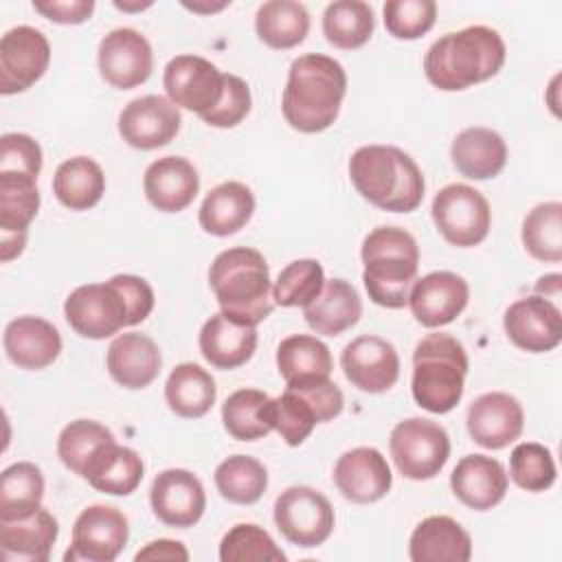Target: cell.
I'll return each mask as SVG.
<instances>
[{
    "instance_id": "obj_1",
    "label": "cell",
    "mask_w": 562,
    "mask_h": 562,
    "mask_svg": "<svg viewBox=\"0 0 562 562\" xmlns=\"http://www.w3.org/2000/svg\"><path fill=\"white\" fill-rule=\"evenodd\" d=\"M347 92V72L329 55L307 53L292 61L283 90L281 112L288 125L303 134L327 130Z\"/></svg>"
},
{
    "instance_id": "obj_2",
    "label": "cell",
    "mask_w": 562,
    "mask_h": 562,
    "mask_svg": "<svg viewBox=\"0 0 562 562\" xmlns=\"http://www.w3.org/2000/svg\"><path fill=\"white\" fill-rule=\"evenodd\" d=\"M505 55L498 31L476 24L439 37L424 57V72L435 88L457 92L492 79L503 68Z\"/></svg>"
},
{
    "instance_id": "obj_3",
    "label": "cell",
    "mask_w": 562,
    "mask_h": 562,
    "mask_svg": "<svg viewBox=\"0 0 562 562\" xmlns=\"http://www.w3.org/2000/svg\"><path fill=\"white\" fill-rule=\"evenodd\" d=\"M349 178L356 191L373 206L391 213H411L424 200V176L417 162L393 145H364L349 158Z\"/></svg>"
},
{
    "instance_id": "obj_4",
    "label": "cell",
    "mask_w": 562,
    "mask_h": 562,
    "mask_svg": "<svg viewBox=\"0 0 562 562\" xmlns=\"http://www.w3.org/2000/svg\"><path fill=\"white\" fill-rule=\"evenodd\" d=\"M209 283L222 314L237 323L257 325L274 307L268 261L255 248L222 250L211 263Z\"/></svg>"
},
{
    "instance_id": "obj_5",
    "label": "cell",
    "mask_w": 562,
    "mask_h": 562,
    "mask_svg": "<svg viewBox=\"0 0 562 562\" xmlns=\"http://www.w3.org/2000/svg\"><path fill=\"white\" fill-rule=\"evenodd\" d=\"M360 257L369 299L380 307H404L419 268L415 237L397 226H378L364 237Z\"/></svg>"
},
{
    "instance_id": "obj_6",
    "label": "cell",
    "mask_w": 562,
    "mask_h": 562,
    "mask_svg": "<svg viewBox=\"0 0 562 562\" xmlns=\"http://www.w3.org/2000/svg\"><path fill=\"white\" fill-rule=\"evenodd\" d=\"M468 353L450 334H428L413 351V397L428 413L443 415L463 397Z\"/></svg>"
},
{
    "instance_id": "obj_7",
    "label": "cell",
    "mask_w": 562,
    "mask_h": 562,
    "mask_svg": "<svg viewBox=\"0 0 562 562\" xmlns=\"http://www.w3.org/2000/svg\"><path fill=\"white\" fill-rule=\"evenodd\" d=\"M64 316L79 336L90 340L110 338L134 325L130 303L114 277L105 283L75 288L64 303Z\"/></svg>"
},
{
    "instance_id": "obj_8",
    "label": "cell",
    "mask_w": 562,
    "mask_h": 562,
    "mask_svg": "<svg viewBox=\"0 0 562 562\" xmlns=\"http://www.w3.org/2000/svg\"><path fill=\"white\" fill-rule=\"evenodd\" d=\"M389 450L395 468L411 481H428L450 457V437L443 426L424 417H408L391 430Z\"/></svg>"
},
{
    "instance_id": "obj_9",
    "label": "cell",
    "mask_w": 562,
    "mask_h": 562,
    "mask_svg": "<svg viewBox=\"0 0 562 562\" xmlns=\"http://www.w3.org/2000/svg\"><path fill=\"white\" fill-rule=\"evenodd\" d=\"M437 231L457 248L481 244L492 224V211L481 191L470 184H448L437 191L430 206Z\"/></svg>"
},
{
    "instance_id": "obj_10",
    "label": "cell",
    "mask_w": 562,
    "mask_h": 562,
    "mask_svg": "<svg viewBox=\"0 0 562 562\" xmlns=\"http://www.w3.org/2000/svg\"><path fill=\"white\" fill-rule=\"evenodd\" d=\"M331 503L307 485H294L274 501V525L281 536L303 549L323 544L334 531Z\"/></svg>"
},
{
    "instance_id": "obj_11",
    "label": "cell",
    "mask_w": 562,
    "mask_h": 562,
    "mask_svg": "<svg viewBox=\"0 0 562 562\" xmlns=\"http://www.w3.org/2000/svg\"><path fill=\"white\" fill-rule=\"evenodd\" d=\"M162 86L171 103L202 116L220 103L224 72L200 55H176L165 66Z\"/></svg>"
},
{
    "instance_id": "obj_12",
    "label": "cell",
    "mask_w": 562,
    "mask_h": 562,
    "mask_svg": "<svg viewBox=\"0 0 562 562\" xmlns=\"http://www.w3.org/2000/svg\"><path fill=\"white\" fill-rule=\"evenodd\" d=\"M130 538L127 518L112 505L86 507L72 527V547L66 551V560L86 562H112L125 549Z\"/></svg>"
},
{
    "instance_id": "obj_13",
    "label": "cell",
    "mask_w": 562,
    "mask_h": 562,
    "mask_svg": "<svg viewBox=\"0 0 562 562\" xmlns=\"http://www.w3.org/2000/svg\"><path fill=\"white\" fill-rule=\"evenodd\" d=\"M50 64V44L33 26H15L0 40V92L18 94L29 90Z\"/></svg>"
},
{
    "instance_id": "obj_14",
    "label": "cell",
    "mask_w": 562,
    "mask_h": 562,
    "mask_svg": "<svg viewBox=\"0 0 562 562\" xmlns=\"http://www.w3.org/2000/svg\"><path fill=\"white\" fill-rule=\"evenodd\" d=\"M99 72L112 88L132 90L145 83L154 68L151 44L136 29H114L110 31L97 53Z\"/></svg>"
},
{
    "instance_id": "obj_15",
    "label": "cell",
    "mask_w": 562,
    "mask_h": 562,
    "mask_svg": "<svg viewBox=\"0 0 562 562\" xmlns=\"http://www.w3.org/2000/svg\"><path fill=\"white\" fill-rule=\"evenodd\" d=\"M180 110L167 97L145 94L130 101L119 114L121 138L136 149L165 147L180 132Z\"/></svg>"
},
{
    "instance_id": "obj_16",
    "label": "cell",
    "mask_w": 562,
    "mask_h": 562,
    "mask_svg": "<svg viewBox=\"0 0 562 562\" xmlns=\"http://www.w3.org/2000/svg\"><path fill=\"white\" fill-rule=\"evenodd\" d=\"M503 327L507 338L529 353L551 351L562 340V314L540 294L514 301L503 316Z\"/></svg>"
},
{
    "instance_id": "obj_17",
    "label": "cell",
    "mask_w": 562,
    "mask_h": 562,
    "mask_svg": "<svg viewBox=\"0 0 562 562\" xmlns=\"http://www.w3.org/2000/svg\"><path fill=\"white\" fill-rule=\"evenodd\" d=\"M149 503L160 522L176 529H187L202 518L206 509V494L193 472L171 468L154 479Z\"/></svg>"
},
{
    "instance_id": "obj_18",
    "label": "cell",
    "mask_w": 562,
    "mask_h": 562,
    "mask_svg": "<svg viewBox=\"0 0 562 562\" xmlns=\"http://www.w3.org/2000/svg\"><path fill=\"white\" fill-rule=\"evenodd\" d=\"M345 378L364 393H384L400 378V356L380 336H358L340 353Z\"/></svg>"
},
{
    "instance_id": "obj_19",
    "label": "cell",
    "mask_w": 562,
    "mask_h": 562,
    "mask_svg": "<svg viewBox=\"0 0 562 562\" xmlns=\"http://www.w3.org/2000/svg\"><path fill=\"white\" fill-rule=\"evenodd\" d=\"M468 299L470 288L461 274L437 270L415 279L408 294V307L417 323L432 329L452 323L465 310Z\"/></svg>"
},
{
    "instance_id": "obj_20",
    "label": "cell",
    "mask_w": 562,
    "mask_h": 562,
    "mask_svg": "<svg viewBox=\"0 0 562 562\" xmlns=\"http://www.w3.org/2000/svg\"><path fill=\"white\" fill-rule=\"evenodd\" d=\"M465 424L474 443L487 450H501L520 437L525 411L514 395L492 391L470 404Z\"/></svg>"
},
{
    "instance_id": "obj_21",
    "label": "cell",
    "mask_w": 562,
    "mask_h": 562,
    "mask_svg": "<svg viewBox=\"0 0 562 562\" xmlns=\"http://www.w3.org/2000/svg\"><path fill=\"white\" fill-rule=\"evenodd\" d=\"M334 483L347 501L367 505L386 496L393 474L378 448L360 446L338 457L334 465Z\"/></svg>"
},
{
    "instance_id": "obj_22",
    "label": "cell",
    "mask_w": 562,
    "mask_h": 562,
    "mask_svg": "<svg viewBox=\"0 0 562 562\" xmlns=\"http://www.w3.org/2000/svg\"><path fill=\"white\" fill-rule=\"evenodd\" d=\"M507 472L498 459L487 454H465L450 474L452 494L470 509L487 512L507 494Z\"/></svg>"
},
{
    "instance_id": "obj_23",
    "label": "cell",
    "mask_w": 562,
    "mask_h": 562,
    "mask_svg": "<svg viewBox=\"0 0 562 562\" xmlns=\"http://www.w3.org/2000/svg\"><path fill=\"white\" fill-rule=\"evenodd\" d=\"M143 191L149 204L162 213L184 211L200 191L195 167L182 156H162L145 169Z\"/></svg>"
},
{
    "instance_id": "obj_24",
    "label": "cell",
    "mask_w": 562,
    "mask_h": 562,
    "mask_svg": "<svg viewBox=\"0 0 562 562\" xmlns=\"http://www.w3.org/2000/svg\"><path fill=\"white\" fill-rule=\"evenodd\" d=\"M160 364L162 358L158 345L149 336L136 331L119 334L105 353V367L112 380L132 391L149 386L158 378Z\"/></svg>"
},
{
    "instance_id": "obj_25",
    "label": "cell",
    "mask_w": 562,
    "mask_h": 562,
    "mask_svg": "<svg viewBox=\"0 0 562 562\" xmlns=\"http://www.w3.org/2000/svg\"><path fill=\"white\" fill-rule=\"evenodd\" d=\"M4 351L20 369L37 371L57 360L61 336L53 323L40 316H18L4 329Z\"/></svg>"
},
{
    "instance_id": "obj_26",
    "label": "cell",
    "mask_w": 562,
    "mask_h": 562,
    "mask_svg": "<svg viewBox=\"0 0 562 562\" xmlns=\"http://www.w3.org/2000/svg\"><path fill=\"white\" fill-rule=\"evenodd\" d=\"M198 345L211 367L237 369L252 358L257 349V329L255 325L237 323L220 312L202 325Z\"/></svg>"
},
{
    "instance_id": "obj_27",
    "label": "cell",
    "mask_w": 562,
    "mask_h": 562,
    "mask_svg": "<svg viewBox=\"0 0 562 562\" xmlns=\"http://www.w3.org/2000/svg\"><path fill=\"white\" fill-rule=\"evenodd\" d=\"M408 558L413 562H468L472 540L454 518L428 516L411 533Z\"/></svg>"
},
{
    "instance_id": "obj_28",
    "label": "cell",
    "mask_w": 562,
    "mask_h": 562,
    "mask_svg": "<svg viewBox=\"0 0 562 562\" xmlns=\"http://www.w3.org/2000/svg\"><path fill=\"white\" fill-rule=\"evenodd\" d=\"M457 171L470 180H490L498 176L507 162V145L503 136L490 127L461 130L450 147Z\"/></svg>"
},
{
    "instance_id": "obj_29",
    "label": "cell",
    "mask_w": 562,
    "mask_h": 562,
    "mask_svg": "<svg viewBox=\"0 0 562 562\" xmlns=\"http://www.w3.org/2000/svg\"><path fill=\"white\" fill-rule=\"evenodd\" d=\"M55 516L40 507L35 514L18 520H0V549L4 560L46 562L57 540Z\"/></svg>"
},
{
    "instance_id": "obj_30",
    "label": "cell",
    "mask_w": 562,
    "mask_h": 562,
    "mask_svg": "<svg viewBox=\"0 0 562 562\" xmlns=\"http://www.w3.org/2000/svg\"><path fill=\"white\" fill-rule=\"evenodd\" d=\"M143 472L145 465L136 450L110 441L90 457L83 479L103 494L127 496L140 485Z\"/></svg>"
},
{
    "instance_id": "obj_31",
    "label": "cell",
    "mask_w": 562,
    "mask_h": 562,
    "mask_svg": "<svg viewBox=\"0 0 562 562\" xmlns=\"http://www.w3.org/2000/svg\"><path fill=\"white\" fill-rule=\"evenodd\" d=\"M255 213V195L244 182H222L202 200L198 220L200 226L215 237L239 233Z\"/></svg>"
},
{
    "instance_id": "obj_32",
    "label": "cell",
    "mask_w": 562,
    "mask_h": 562,
    "mask_svg": "<svg viewBox=\"0 0 562 562\" xmlns=\"http://www.w3.org/2000/svg\"><path fill=\"white\" fill-rule=\"evenodd\" d=\"M305 323L323 336H340L362 316L358 290L345 279L325 281L321 294L303 307Z\"/></svg>"
},
{
    "instance_id": "obj_33",
    "label": "cell",
    "mask_w": 562,
    "mask_h": 562,
    "mask_svg": "<svg viewBox=\"0 0 562 562\" xmlns=\"http://www.w3.org/2000/svg\"><path fill=\"white\" fill-rule=\"evenodd\" d=\"M53 193L70 211L92 209L105 193L101 165L88 156L64 160L53 176Z\"/></svg>"
},
{
    "instance_id": "obj_34",
    "label": "cell",
    "mask_w": 562,
    "mask_h": 562,
    "mask_svg": "<svg viewBox=\"0 0 562 562\" xmlns=\"http://www.w3.org/2000/svg\"><path fill=\"white\" fill-rule=\"evenodd\" d=\"M217 389L213 375L195 362L178 364L165 384L167 406L187 419L202 417L215 404Z\"/></svg>"
},
{
    "instance_id": "obj_35",
    "label": "cell",
    "mask_w": 562,
    "mask_h": 562,
    "mask_svg": "<svg viewBox=\"0 0 562 562\" xmlns=\"http://www.w3.org/2000/svg\"><path fill=\"white\" fill-rule=\"evenodd\" d=\"M257 37L277 50L299 46L310 31V13L294 0H268L255 15Z\"/></svg>"
},
{
    "instance_id": "obj_36",
    "label": "cell",
    "mask_w": 562,
    "mask_h": 562,
    "mask_svg": "<svg viewBox=\"0 0 562 562\" xmlns=\"http://www.w3.org/2000/svg\"><path fill=\"white\" fill-rule=\"evenodd\" d=\"M44 498L42 470L31 461H18L0 474V520H18L35 514Z\"/></svg>"
},
{
    "instance_id": "obj_37",
    "label": "cell",
    "mask_w": 562,
    "mask_h": 562,
    "mask_svg": "<svg viewBox=\"0 0 562 562\" xmlns=\"http://www.w3.org/2000/svg\"><path fill=\"white\" fill-rule=\"evenodd\" d=\"M277 367L285 384H290L310 378H329L334 364L329 347L323 340L310 334H292L277 347Z\"/></svg>"
},
{
    "instance_id": "obj_38",
    "label": "cell",
    "mask_w": 562,
    "mask_h": 562,
    "mask_svg": "<svg viewBox=\"0 0 562 562\" xmlns=\"http://www.w3.org/2000/svg\"><path fill=\"white\" fill-rule=\"evenodd\" d=\"M375 29L373 9L360 0H338L329 2L323 13V35L325 40L340 48L353 50L364 46Z\"/></svg>"
},
{
    "instance_id": "obj_39",
    "label": "cell",
    "mask_w": 562,
    "mask_h": 562,
    "mask_svg": "<svg viewBox=\"0 0 562 562\" xmlns=\"http://www.w3.org/2000/svg\"><path fill=\"white\" fill-rule=\"evenodd\" d=\"M215 487L228 503L252 505L268 487V472L255 457L233 454L215 468Z\"/></svg>"
},
{
    "instance_id": "obj_40",
    "label": "cell",
    "mask_w": 562,
    "mask_h": 562,
    "mask_svg": "<svg viewBox=\"0 0 562 562\" xmlns=\"http://www.w3.org/2000/svg\"><path fill=\"white\" fill-rule=\"evenodd\" d=\"M37 178L22 173H0V233L22 235L37 215Z\"/></svg>"
},
{
    "instance_id": "obj_41",
    "label": "cell",
    "mask_w": 562,
    "mask_h": 562,
    "mask_svg": "<svg viewBox=\"0 0 562 562\" xmlns=\"http://www.w3.org/2000/svg\"><path fill=\"white\" fill-rule=\"evenodd\" d=\"M268 395L257 389H239L222 404V422L226 432L237 441H255L266 437L272 426L266 417Z\"/></svg>"
},
{
    "instance_id": "obj_42",
    "label": "cell",
    "mask_w": 562,
    "mask_h": 562,
    "mask_svg": "<svg viewBox=\"0 0 562 562\" xmlns=\"http://www.w3.org/2000/svg\"><path fill=\"white\" fill-rule=\"evenodd\" d=\"M525 250L538 259L558 263L562 261V204L542 202L533 206L522 222Z\"/></svg>"
},
{
    "instance_id": "obj_43",
    "label": "cell",
    "mask_w": 562,
    "mask_h": 562,
    "mask_svg": "<svg viewBox=\"0 0 562 562\" xmlns=\"http://www.w3.org/2000/svg\"><path fill=\"white\" fill-rule=\"evenodd\" d=\"M266 417L288 446H301L318 422L314 406L292 389H285L279 397H270L266 404Z\"/></svg>"
},
{
    "instance_id": "obj_44",
    "label": "cell",
    "mask_w": 562,
    "mask_h": 562,
    "mask_svg": "<svg viewBox=\"0 0 562 562\" xmlns=\"http://www.w3.org/2000/svg\"><path fill=\"white\" fill-rule=\"evenodd\" d=\"M325 285V270L316 259H296L288 263L272 288V299L281 307L310 305Z\"/></svg>"
},
{
    "instance_id": "obj_45",
    "label": "cell",
    "mask_w": 562,
    "mask_h": 562,
    "mask_svg": "<svg viewBox=\"0 0 562 562\" xmlns=\"http://www.w3.org/2000/svg\"><path fill=\"white\" fill-rule=\"evenodd\" d=\"M110 441H114V435L103 424L94 419H75L59 432L57 454L68 470L83 476L90 457L97 448Z\"/></svg>"
},
{
    "instance_id": "obj_46",
    "label": "cell",
    "mask_w": 562,
    "mask_h": 562,
    "mask_svg": "<svg viewBox=\"0 0 562 562\" xmlns=\"http://www.w3.org/2000/svg\"><path fill=\"white\" fill-rule=\"evenodd\" d=\"M222 562H285L288 555L272 536L252 522L235 525L220 542Z\"/></svg>"
},
{
    "instance_id": "obj_47",
    "label": "cell",
    "mask_w": 562,
    "mask_h": 562,
    "mask_svg": "<svg viewBox=\"0 0 562 562\" xmlns=\"http://www.w3.org/2000/svg\"><path fill=\"white\" fill-rule=\"evenodd\" d=\"M509 476L520 490H549L555 483V463L551 450L536 441L518 443L509 454Z\"/></svg>"
},
{
    "instance_id": "obj_48",
    "label": "cell",
    "mask_w": 562,
    "mask_h": 562,
    "mask_svg": "<svg viewBox=\"0 0 562 562\" xmlns=\"http://www.w3.org/2000/svg\"><path fill=\"white\" fill-rule=\"evenodd\" d=\"M384 26L397 40H417L426 35L437 18L432 0H391L382 7Z\"/></svg>"
},
{
    "instance_id": "obj_49",
    "label": "cell",
    "mask_w": 562,
    "mask_h": 562,
    "mask_svg": "<svg viewBox=\"0 0 562 562\" xmlns=\"http://www.w3.org/2000/svg\"><path fill=\"white\" fill-rule=\"evenodd\" d=\"M250 103L252 99H250L248 83L237 75L224 72V90H222L220 103L211 112L202 114L200 119L213 127H224V130L235 127L248 116Z\"/></svg>"
},
{
    "instance_id": "obj_50",
    "label": "cell",
    "mask_w": 562,
    "mask_h": 562,
    "mask_svg": "<svg viewBox=\"0 0 562 562\" xmlns=\"http://www.w3.org/2000/svg\"><path fill=\"white\" fill-rule=\"evenodd\" d=\"M42 171V147L29 134H2L0 173H22L37 178Z\"/></svg>"
},
{
    "instance_id": "obj_51",
    "label": "cell",
    "mask_w": 562,
    "mask_h": 562,
    "mask_svg": "<svg viewBox=\"0 0 562 562\" xmlns=\"http://www.w3.org/2000/svg\"><path fill=\"white\" fill-rule=\"evenodd\" d=\"M33 9L57 24H81L94 11L92 0H35Z\"/></svg>"
},
{
    "instance_id": "obj_52",
    "label": "cell",
    "mask_w": 562,
    "mask_h": 562,
    "mask_svg": "<svg viewBox=\"0 0 562 562\" xmlns=\"http://www.w3.org/2000/svg\"><path fill=\"white\" fill-rule=\"evenodd\" d=\"M136 560L138 562L140 560H182V562H187L189 560V551L178 540L160 538V540L149 542L145 549H140L136 553Z\"/></svg>"
},
{
    "instance_id": "obj_53",
    "label": "cell",
    "mask_w": 562,
    "mask_h": 562,
    "mask_svg": "<svg viewBox=\"0 0 562 562\" xmlns=\"http://www.w3.org/2000/svg\"><path fill=\"white\" fill-rule=\"evenodd\" d=\"M26 246V233L13 235V233H0V259L11 261L18 255H22Z\"/></svg>"
},
{
    "instance_id": "obj_54",
    "label": "cell",
    "mask_w": 562,
    "mask_h": 562,
    "mask_svg": "<svg viewBox=\"0 0 562 562\" xmlns=\"http://www.w3.org/2000/svg\"><path fill=\"white\" fill-rule=\"evenodd\" d=\"M560 279H562V277H560L558 272L547 274V277H540L538 283H536V294L549 299V292H551L553 296H558V294H560Z\"/></svg>"
},
{
    "instance_id": "obj_55",
    "label": "cell",
    "mask_w": 562,
    "mask_h": 562,
    "mask_svg": "<svg viewBox=\"0 0 562 562\" xmlns=\"http://www.w3.org/2000/svg\"><path fill=\"white\" fill-rule=\"evenodd\" d=\"M226 4H228V2H217V4H198V2L189 4V2H184V7H187V9H191V11H195V13H213V11L224 9Z\"/></svg>"
},
{
    "instance_id": "obj_56",
    "label": "cell",
    "mask_w": 562,
    "mask_h": 562,
    "mask_svg": "<svg viewBox=\"0 0 562 562\" xmlns=\"http://www.w3.org/2000/svg\"><path fill=\"white\" fill-rule=\"evenodd\" d=\"M116 9L121 11H143L147 7H151V2H136V4H127V2H114Z\"/></svg>"
}]
</instances>
